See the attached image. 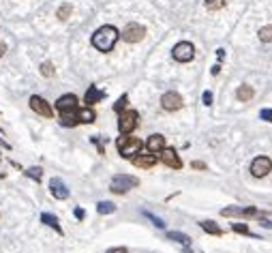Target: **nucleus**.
<instances>
[{"label":"nucleus","mask_w":272,"mask_h":253,"mask_svg":"<svg viewBox=\"0 0 272 253\" xmlns=\"http://www.w3.org/2000/svg\"><path fill=\"white\" fill-rule=\"evenodd\" d=\"M137 120H139V114L135 110H122L120 114H118V131H120V136H131V133L137 129Z\"/></svg>","instance_id":"obj_3"},{"label":"nucleus","mask_w":272,"mask_h":253,"mask_svg":"<svg viewBox=\"0 0 272 253\" xmlns=\"http://www.w3.org/2000/svg\"><path fill=\"white\" fill-rule=\"evenodd\" d=\"M118 39H120V32L114 28V26L105 24V26H101V28L95 30V35H92L90 43H92V47H97L99 52L107 54V52L114 50V45H116Z\"/></svg>","instance_id":"obj_1"},{"label":"nucleus","mask_w":272,"mask_h":253,"mask_svg":"<svg viewBox=\"0 0 272 253\" xmlns=\"http://www.w3.org/2000/svg\"><path fill=\"white\" fill-rule=\"evenodd\" d=\"M78 116H79V122H84V125H90V122H95V118H97V114L92 112V107H79Z\"/></svg>","instance_id":"obj_19"},{"label":"nucleus","mask_w":272,"mask_h":253,"mask_svg":"<svg viewBox=\"0 0 272 253\" xmlns=\"http://www.w3.org/2000/svg\"><path fill=\"white\" fill-rule=\"evenodd\" d=\"M146 148H148V153H152V155L161 153V150L165 148V137H163L161 133H155V136L148 137V142H146Z\"/></svg>","instance_id":"obj_15"},{"label":"nucleus","mask_w":272,"mask_h":253,"mask_svg":"<svg viewBox=\"0 0 272 253\" xmlns=\"http://www.w3.org/2000/svg\"><path fill=\"white\" fill-rule=\"evenodd\" d=\"M120 37H122V41H127V43H139L146 37V28L141 24H137V21H131V24H127V28L120 32Z\"/></svg>","instance_id":"obj_6"},{"label":"nucleus","mask_w":272,"mask_h":253,"mask_svg":"<svg viewBox=\"0 0 272 253\" xmlns=\"http://www.w3.org/2000/svg\"><path fill=\"white\" fill-rule=\"evenodd\" d=\"M26 176L39 182V180H41V176H43V170H41V168H28V170H26Z\"/></svg>","instance_id":"obj_29"},{"label":"nucleus","mask_w":272,"mask_h":253,"mask_svg":"<svg viewBox=\"0 0 272 253\" xmlns=\"http://www.w3.org/2000/svg\"><path fill=\"white\" fill-rule=\"evenodd\" d=\"M259 41L264 43H272V26H264V28H259Z\"/></svg>","instance_id":"obj_24"},{"label":"nucleus","mask_w":272,"mask_h":253,"mask_svg":"<svg viewBox=\"0 0 272 253\" xmlns=\"http://www.w3.org/2000/svg\"><path fill=\"white\" fill-rule=\"evenodd\" d=\"M4 52H7V45H4V43H2V41H0V58H2V56H4Z\"/></svg>","instance_id":"obj_37"},{"label":"nucleus","mask_w":272,"mask_h":253,"mask_svg":"<svg viewBox=\"0 0 272 253\" xmlns=\"http://www.w3.org/2000/svg\"><path fill=\"white\" fill-rule=\"evenodd\" d=\"M202 101H204V105H212V93H210V90H206V93H204Z\"/></svg>","instance_id":"obj_33"},{"label":"nucleus","mask_w":272,"mask_h":253,"mask_svg":"<svg viewBox=\"0 0 272 253\" xmlns=\"http://www.w3.org/2000/svg\"><path fill=\"white\" fill-rule=\"evenodd\" d=\"M253 95H255V90L251 88L249 84H242V86H238V90H236V99L238 101H251L253 99Z\"/></svg>","instance_id":"obj_17"},{"label":"nucleus","mask_w":272,"mask_h":253,"mask_svg":"<svg viewBox=\"0 0 272 253\" xmlns=\"http://www.w3.org/2000/svg\"><path fill=\"white\" fill-rule=\"evenodd\" d=\"M141 214H144V217H148L150 221L156 225V228H161V230L165 228V221H163V219H159V217H155V214H152V213H148V211H141Z\"/></svg>","instance_id":"obj_30"},{"label":"nucleus","mask_w":272,"mask_h":253,"mask_svg":"<svg viewBox=\"0 0 272 253\" xmlns=\"http://www.w3.org/2000/svg\"><path fill=\"white\" fill-rule=\"evenodd\" d=\"M232 230L236 234H242V236H251V228L244 223H232Z\"/></svg>","instance_id":"obj_26"},{"label":"nucleus","mask_w":272,"mask_h":253,"mask_svg":"<svg viewBox=\"0 0 272 253\" xmlns=\"http://www.w3.org/2000/svg\"><path fill=\"white\" fill-rule=\"evenodd\" d=\"M105 99V93L103 90H99L97 86H88V90H86V95H84V103L86 105H95V103H99V101Z\"/></svg>","instance_id":"obj_14"},{"label":"nucleus","mask_w":272,"mask_h":253,"mask_svg":"<svg viewBox=\"0 0 272 253\" xmlns=\"http://www.w3.org/2000/svg\"><path fill=\"white\" fill-rule=\"evenodd\" d=\"M221 71V64H214V67H212V75H216Z\"/></svg>","instance_id":"obj_38"},{"label":"nucleus","mask_w":272,"mask_h":253,"mask_svg":"<svg viewBox=\"0 0 272 253\" xmlns=\"http://www.w3.org/2000/svg\"><path fill=\"white\" fill-rule=\"evenodd\" d=\"M223 217H255V214H259V211L255 206H249V208H223L221 211Z\"/></svg>","instance_id":"obj_12"},{"label":"nucleus","mask_w":272,"mask_h":253,"mask_svg":"<svg viewBox=\"0 0 272 253\" xmlns=\"http://www.w3.org/2000/svg\"><path fill=\"white\" fill-rule=\"evenodd\" d=\"M127 101H129V97H127V95H122L120 99H118L116 103H114V112H118V114H120L122 110H127Z\"/></svg>","instance_id":"obj_31"},{"label":"nucleus","mask_w":272,"mask_h":253,"mask_svg":"<svg viewBox=\"0 0 272 253\" xmlns=\"http://www.w3.org/2000/svg\"><path fill=\"white\" fill-rule=\"evenodd\" d=\"M71 11H73V7H71V4H69V2H64V4H62V7H60V9H58V13H56V15H58V19H62V21H64V19H69V15H71Z\"/></svg>","instance_id":"obj_27"},{"label":"nucleus","mask_w":272,"mask_h":253,"mask_svg":"<svg viewBox=\"0 0 272 253\" xmlns=\"http://www.w3.org/2000/svg\"><path fill=\"white\" fill-rule=\"evenodd\" d=\"M272 172V161L270 157H255L251 161V174L255 178H264Z\"/></svg>","instance_id":"obj_7"},{"label":"nucleus","mask_w":272,"mask_h":253,"mask_svg":"<svg viewBox=\"0 0 272 253\" xmlns=\"http://www.w3.org/2000/svg\"><path fill=\"white\" fill-rule=\"evenodd\" d=\"M199 225H202L204 232H208V234H212V236H221V234H223V230H221L214 221H202Z\"/></svg>","instance_id":"obj_21"},{"label":"nucleus","mask_w":272,"mask_h":253,"mask_svg":"<svg viewBox=\"0 0 272 253\" xmlns=\"http://www.w3.org/2000/svg\"><path fill=\"white\" fill-rule=\"evenodd\" d=\"M41 221L45 223V225H50V228H54L58 234H62V228H60V223H58V219L54 217V214H50V213H43V214H41Z\"/></svg>","instance_id":"obj_20"},{"label":"nucleus","mask_w":272,"mask_h":253,"mask_svg":"<svg viewBox=\"0 0 272 253\" xmlns=\"http://www.w3.org/2000/svg\"><path fill=\"white\" fill-rule=\"evenodd\" d=\"M75 217H78V219H84V217H86L84 208H75Z\"/></svg>","instance_id":"obj_36"},{"label":"nucleus","mask_w":272,"mask_h":253,"mask_svg":"<svg viewBox=\"0 0 272 253\" xmlns=\"http://www.w3.org/2000/svg\"><path fill=\"white\" fill-rule=\"evenodd\" d=\"M167 238L170 240H176V243H182V245H189L191 238L187 234H180V232H167Z\"/></svg>","instance_id":"obj_23"},{"label":"nucleus","mask_w":272,"mask_h":253,"mask_svg":"<svg viewBox=\"0 0 272 253\" xmlns=\"http://www.w3.org/2000/svg\"><path fill=\"white\" fill-rule=\"evenodd\" d=\"M172 56H174V60H178V62H191L195 58V45L189 41L176 43L172 50Z\"/></svg>","instance_id":"obj_5"},{"label":"nucleus","mask_w":272,"mask_h":253,"mask_svg":"<svg viewBox=\"0 0 272 253\" xmlns=\"http://www.w3.org/2000/svg\"><path fill=\"white\" fill-rule=\"evenodd\" d=\"M116 148L120 153V157L124 159H133L135 155H139V150L144 148V142L139 137H133V136H120L116 139Z\"/></svg>","instance_id":"obj_2"},{"label":"nucleus","mask_w":272,"mask_h":253,"mask_svg":"<svg viewBox=\"0 0 272 253\" xmlns=\"http://www.w3.org/2000/svg\"><path fill=\"white\" fill-rule=\"evenodd\" d=\"M54 73H56V69H54L52 62H43L41 64V75L43 78H54Z\"/></svg>","instance_id":"obj_28"},{"label":"nucleus","mask_w":272,"mask_h":253,"mask_svg":"<svg viewBox=\"0 0 272 253\" xmlns=\"http://www.w3.org/2000/svg\"><path fill=\"white\" fill-rule=\"evenodd\" d=\"M60 125L62 127H78L79 125L78 112H67V114H60Z\"/></svg>","instance_id":"obj_18"},{"label":"nucleus","mask_w":272,"mask_h":253,"mask_svg":"<svg viewBox=\"0 0 272 253\" xmlns=\"http://www.w3.org/2000/svg\"><path fill=\"white\" fill-rule=\"evenodd\" d=\"M191 165H193V168H195V170H206V165L202 163V161H193V163H191Z\"/></svg>","instance_id":"obj_35"},{"label":"nucleus","mask_w":272,"mask_h":253,"mask_svg":"<svg viewBox=\"0 0 272 253\" xmlns=\"http://www.w3.org/2000/svg\"><path fill=\"white\" fill-rule=\"evenodd\" d=\"M131 161H133V165H137V168H146V170L152 168V165H156V157L152 153L150 155L148 153L146 155H135Z\"/></svg>","instance_id":"obj_16"},{"label":"nucleus","mask_w":272,"mask_h":253,"mask_svg":"<svg viewBox=\"0 0 272 253\" xmlns=\"http://www.w3.org/2000/svg\"><path fill=\"white\" fill-rule=\"evenodd\" d=\"M259 118H262V120H272V110H262L259 112Z\"/></svg>","instance_id":"obj_32"},{"label":"nucleus","mask_w":272,"mask_h":253,"mask_svg":"<svg viewBox=\"0 0 272 253\" xmlns=\"http://www.w3.org/2000/svg\"><path fill=\"white\" fill-rule=\"evenodd\" d=\"M30 110L37 112L39 116H45V118H52V116H54L52 105L47 103L43 97H39V95H32V97H30Z\"/></svg>","instance_id":"obj_8"},{"label":"nucleus","mask_w":272,"mask_h":253,"mask_svg":"<svg viewBox=\"0 0 272 253\" xmlns=\"http://www.w3.org/2000/svg\"><path fill=\"white\" fill-rule=\"evenodd\" d=\"M204 7L208 11H219L225 7V0H204Z\"/></svg>","instance_id":"obj_25"},{"label":"nucleus","mask_w":272,"mask_h":253,"mask_svg":"<svg viewBox=\"0 0 272 253\" xmlns=\"http://www.w3.org/2000/svg\"><path fill=\"white\" fill-rule=\"evenodd\" d=\"M56 110L60 114H67V112H78L79 110V99L75 95H62L60 99L56 101Z\"/></svg>","instance_id":"obj_9"},{"label":"nucleus","mask_w":272,"mask_h":253,"mask_svg":"<svg viewBox=\"0 0 272 253\" xmlns=\"http://www.w3.org/2000/svg\"><path fill=\"white\" fill-rule=\"evenodd\" d=\"M161 153H163L161 161L167 165V168H172V170H182V159L178 157V153H176L174 148H163Z\"/></svg>","instance_id":"obj_11"},{"label":"nucleus","mask_w":272,"mask_h":253,"mask_svg":"<svg viewBox=\"0 0 272 253\" xmlns=\"http://www.w3.org/2000/svg\"><path fill=\"white\" fill-rule=\"evenodd\" d=\"M139 180L135 178V176H129V174H116L110 182V191L112 193H127L129 189H133V187H137Z\"/></svg>","instance_id":"obj_4"},{"label":"nucleus","mask_w":272,"mask_h":253,"mask_svg":"<svg viewBox=\"0 0 272 253\" xmlns=\"http://www.w3.org/2000/svg\"><path fill=\"white\" fill-rule=\"evenodd\" d=\"M50 191H52V195L56 197V200H67L69 197V189H67V185H64L60 178H52L50 180Z\"/></svg>","instance_id":"obj_13"},{"label":"nucleus","mask_w":272,"mask_h":253,"mask_svg":"<svg viewBox=\"0 0 272 253\" xmlns=\"http://www.w3.org/2000/svg\"><path fill=\"white\" fill-rule=\"evenodd\" d=\"M114 211H116V204L114 202H99L97 204V213L99 214H112Z\"/></svg>","instance_id":"obj_22"},{"label":"nucleus","mask_w":272,"mask_h":253,"mask_svg":"<svg viewBox=\"0 0 272 253\" xmlns=\"http://www.w3.org/2000/svg\"><path fill=\"white\" fill-rule=\"evenodd\" d=\"M161 107L167 112H176L182 107V97L176 93V90H170V93H165L161 97Z\"/></svg>","instance_id":"obj_10"},{"label":"nucleus","mask_w":272,"mask_h":253,"mask_svg":"<svg viewBox=\"0 0 272 253\" xmlns=\"http://www.w3.org/2000/svg\"><path fill=\"white\" fill-rule=\"evenodd\" d=\"M107 253H129L127 247H114V249H107Z\"/></svg>","instance_id":"obj_34"}]
</instances>
